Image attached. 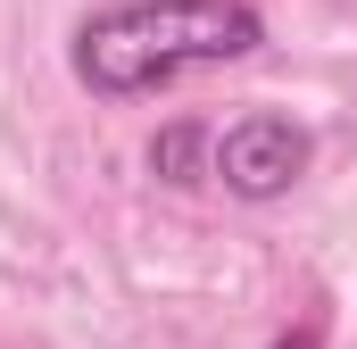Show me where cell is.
Listing matches in <instances>:
<instances>
[{
  "instance_id": "277c9868",
  "label": "cell",
  "mask_w": 357,
  "mask_h": 349,
  "mask_svg": "<svg viewBox=\"0 0 357 349\" xmlns=\"http://www.w3.org/2000/svg\"><path fill=\"white\" fill-rule=\"evenodd\" d=\"M274 349H324V333H316V325H299V333H282Z\"/></svg>"
},
{
  "instance_id": "7a4b0ae2",
  "label": "cell",
  "mask_w": 357,
  "mask_h": 349,
  "mask_svg": "<svg viewBox=\"0 0 357 349\" xmlns=\"http://www.w3.org/2000/svg\"><path fill=\"white\" fill-rule=\"evenodd\" d=\"M299 174H307V125H291L274 108H250L241 125L216 133V183L233 200H282Z\"/></svg>"
},
{
  "instance_id": "3957f363",
  "label": "cell",
  "mask_w": 357,
  "mask_h": 349,
  "mask_svg": "<svg viewBox=\"0 0 357 349\" xmlns=\"http://www.w3.org/2000/svg\"><path fill=\"white\" fill-rule=\"evenodd\" d=\"M150 174H167V183H199V174H216V142H208V125H167L158 142H150Z\"/></svg>"
},
{
  "instance_id": "6da1fadb",
  "label": "cell",
  "mask_w": 357,
  "mask_h": 349,
  "mask_svg": "<svg viewBox=\"0 0 357 349\" xmlns=\"http://www.w3.org/2000/svg\"><path fill=\"white\" fill-rule=\"evenodd\" d=\"M258 42H266V17L250 0H116L84 17L75 75L100 100H133V91H167L191 67L250 59Z\"/></svg>"
}]
</instances>
